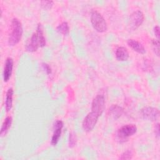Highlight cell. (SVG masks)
Segmentation results:
<instances>
[{"mask_svg":"<svg viewBox=\"0 0 160 160\" xmlns=\"http://www.w3.org/2000/svg\"><path fill=\"white\" fill-rule=\"evenodd\" d=\"M46 44V38L43 34L41 24L39 23L36 31L32 34L30 39L28 41L25 49L28 52L36 51L38 48L44 47Z\"/></svg>","mask_w":160,"mask_h":160,"instance_id":"obj_1","label":"cell"},{"mask_svg":"<svg viewBox=\"0 0 160 160\" xmlns=\"http://www.w3.org/2000/svg\"><path fill=\"white\" fill-rule=\"evenodd\" d=\"M11 31L8 38V44L13 46L17 44L21 40L22 35V27L20 21L17 18H13L11 21Z\"/></svg>","mask_w":160,"mask_h":160,"instance_id":"obj_2","label":"cell"},{"mask_svg":"<svg viewBox=\"0 0 160 160\" xmlns=\"http://www.w3.org/2000/svg\"><path fill=\"white\" fill-rule=\"evenodd\" d=\"M91 22L93 28L99 32H103L107 30L108 25L105 19L96 10H93L91 14Z\"/></svg>","mask_w":160,"mask_h":160,"instance_id":"obj_3","label":"cell"},{"mask_svg":"<svg viewBox=\"0 0 160 160\" xmlns=\"http://www.w3.org/2000/svg\"><path fill=\"white\" fill-rule=\"evenodd\" d=\"M136 132L137 127L135 124H128L123 125L117 131V139L120 142H124Z\"/></svg>","mask_w":160,"mask_h":160,"instance_id":"obj_4","label":"cell"},{"mask_svg":"<svg viewBox=\"0 0 160 160\" xmlns=\"http://www.w3.org/2000/svg\"><path fill=\"white\" fill-rule=\"evenodd\" d=\"M99 116L98 114L92 111L89 112L82 121V126L83 129L86 132L91 131L95 127Z\"/></svg>","mask_w":160,"mask_h":160,"instance_id":"obj_5","label":"cell"},{"mask_svg":"<svg viewBox=\"0 0 160 160\" xmlns=\"http://www.w3.org/2000/svg\"><path fill=\"white\" fill-rule=\"evenodd\" d=\"M144 19L143 12L140 10H136L132 12L129 19V26L131 30H135L139 28Z\"/></svg>","mask_w":160,"mask_h":160,"instance_id":"obj_6","label":"cell"},{"mask_svg":"<svg viewBox=\"0 0 160 160\" xmlns=\"http://www.w3.org/2000/svg\"><path fill=\"white\" fill-rule=\"evenodd\" d=\"M105 108V98L102 94L96 95L91 103V111L101 116Z\"/></svg>","mask_w":160,"mask_h":160,"instance_id":"obj_7","label":"cell"},{"mask_svg":"<svg viewBox=\"0 0 160 160\" xmlns=\"http://www.w3.org/2000/svg\"><path fill=\"white\" fill-rule=\"evenodd\" d=\"M141 115L144 119L154 121L157 119L159 116V110L153 107H144L141 110Z\"/></svg>","mask_w":160,"mask_h":160,"instance_id":"obj_8","label":"cell"},{"mask_svg":"<svg viewBox=\"0 0 160 160\" xmlns=\"http://www.w3.org/2000/svg\"><path fill=\"white\" fill-rule=\"evenodd\" d=\"M63 128V122L61 120H57L54 124V131L51 140V144L52 146H56L60 138L62 129Z\"/></svg>","mask_w":160,"mask_h":160,"instance_id":"obj_9","label":"cell"},{"mask_svg":"<svg viewBox=\"0 0 160 160\" xmlns=\"http://www.w3.org/2000/svg\"><path fill=\"white\" fill-rule=\"evenodd\" d=\"M13 59L12 58L9 57L6 59V62L4 64V70H3V80L4 82H8L12 74V68H13Z\"/></svg>","mask_w":160,"mask_h":160,"instance_id":"obj_10","label":"cell"},{"mask_svg":"<svg viewBox=\"0 0 160 160\" xmlns=\"http://www.w3.org/2000/svg\"><path fill=\"white\" fill-rule=\"evenodd\" d=\"M127 43L130 48H131L134 51L137 52L138 53H139L141 54H144L146 53L145 48L139 41L132 39H129L128 40Z\"/></svg>","mask_w":160,"mask_h":160,"instance_id":"obj_11","label":"cell"},{"mask_svg":"<svg viewBox=\"0 0 160 160\" xmlns=\"http://www.w3.org/2000/svg\"><path fill=\"white\" fill-rule=\"evenodd\" d=\"M124 112V109L122 107L118 104H112L109 108L108 112L109 116L114 119H117L121 116Z\"/></svg>","mask_w":160,"mask_h":160,"instance_id":"obj_12","label":"cell"},{"mask_svg":"<svg viewBox=\"0 0 160 160\" xmlns=\"http://www.w3.org/2000/svg\"><path fill=\"white\" fill-rule=\"evenodd\" d=\"M115 56L117 60L119 61H125L129 58V52L125 47L120 46L116 49Z\"/></svg>","mask_w":160,"mask_h":160,"instance_id":"obj_13","label":"cell"},{"mask_svg":"<svg viewBox=\"0 0 160 160\" xmlns=\"http://www.w3.org/2000/svg\"><path fill=\"white\" fill-rule=\"evenodd\" d=\"M14 91L12 88H9L6 94L5 99V108L7 111H9L12 108V98H13Z\"/></svg>","mask_w":160,"mask_h":160,"instance_id":"obj_14","label":"cell"},{"mask_svg":"<svg viewBox=\"0 0 160 160\" xmlns=\"http://www.w3.org/2000/svg\"><path fill=\"white\" fill-rule=\"evenodd\" d=\"M12 119L11 116H7L5 119L4 120L1 128V132L0 134L1 136H3L4 134H6L8 132V131L9 130V128L11 126L12 124Z\"/></svg>","mask_w":160,"mask_h":160,"instance_id":"obj_15","label":"cell"},{"mask_svg":"<svg viewBox=\"0 0 160 160\" xmlns=\"http://www.w3.org/2000/svg\"><path fill=\"white\" fill-rule=\"evenodd\" d=\"M56 29L58 32L62 34L64 36H66L69 34V27L68 25V23L66 21L62 22L61 24H59L57 28Z\"/></svg>","mask_w":160,"mask_h":160,"instance_id":"obj_16","label":"cell"},{"mask_svg":"<svg viewBox=\"0 0 160 160\" xmlns=\"http://www.w3.org/2000/svg\"><path fill=\"white\" fill-rule=\"evenodd\" d=\"M151 44H152V49L154 52V53L159 56V40L158 39H151Z\"/></svg>","mask_w":160,"mask_h":160,"instance_id":"obj_17","label":"cell"},{"mask_svg":"<svg viewBox=\"0 0 160 160\" xmlns=\"http://www.w3.org/2000/svg\"><path fill=\"white\" fill-rule=\"evenodd\" d=\"M133 156V152L131 150H127L124 152H123L119 159H131Z\"/></svg>","mask_w":160,"mask_h":160,"instance_id":"obj_18","label":"cell"},{"mask_svg":"<svg viewBox=\"0 0 160 160\" xmlns=\"http://www.w3.org/2000/svg\"><path fill=\"white\" fill-rule=\"evenodd\" d=\"M53 3L52 1H41V6L44 9H49L52 8Z\"/></svg>","mask_w":160,"mask_h":160,"instance_id":"obj_19","label":"cell"},{"mask_svg":"<svg viewBox=\"0 0 160 160\" xmlns=\"http://www.w3.org/2000/svg\"><path fill=\"white\" fill-rule=\"evenodd\" d=\"M76 143V136L74 133L71 132L69 134V146L71 148H72L73 146H75Z\"/></svg>","mask_w":160,"mask_h":160,"instance_id":"obj_20","label":"cell"},{"mask_svg":"<svg viewBox=\"0 0 160 160\" xmlns=\"http://www.w3.org/2000/svg\"><path fill=\"white\" fill-rule=\"evenodd\" d=\"M42 67L43 69L45 71V72H46L47 74H51L52 70H51V67L49 64H48L47 63L43 62V63H42Z\"/></svg>","mask_w":160,"mask_h":160,"instance_id":"obj_21","label":"cell"},{"mask_svg":"<svg viewBox=\"0 0 160 160\" xmlns=\"http://www.w3.org/2000/svg\"><path fill=\"white\" fill-rule=\"evenodd\" d=\"M153 31H154V33L155 36L156 37L157 39L159 40V26H154V29H153Z\"/></svg>","mask_w":160,"mask_h":160,"instance_id":"obj_22","label":"cell"},{"mask_svg":"<svg viewBox=\"0 0 160 160\" xmlns=\"http://www.w3.org/2000/svg\"><path fill=\"white\" fill-rule=\"evenodd\" d=\"M154 132H155V135L156 136L157 138H159V124L157 123L155 126V129H154Z\"/></svg>","mask_w":160,"mask_h":160,"instance_id":"obj_23","label":"cell"}]
</instances>
